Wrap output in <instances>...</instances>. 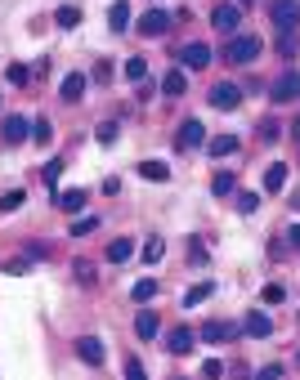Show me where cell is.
Masks as SVG:
<instances>
[{
	"label": "cell",
	"instance_id": "45",
	"mask_svg": "<svg viewBox=\"0 0 300 380\" xmlns=\"http://www.w3.org/2000/svg\"><path fill=\"white\" fill-rule=\"evenodd\" d=\"M27 255H32V260H45V255H50V246H41V242H32V246H27Z\"/></svg>",
	"mask_w": 300,
	"mask_h": 380
},
{
	"label": "cell",
	"instance_id": "7",
	"mask_svg": "<svg viewBox=\"0 0 300 380\" xmlns=\"http://www.w3.org/2000/svg\"><path fill=\"white\" fill-rule=\"evenodd\" d=\"M171 32V14H166V9H148L144 18H139V36H148V41H153V36H166Z\"/></svg>",
	"mask_w": 300,
	"mask_h": 380
},
{
	"label": "cell",
	"instance_id": "13",
	"mask_svg": "<svg viewBox=\"0 0 300 380\" xmlns=\"http://www.w3.org/2000/svg\"><path fill=\"white\" fill-rule=\"evenodd\" d=\"M157 331H162L157 313H153V309H139V313H135V336H139V340H157Z\"/></svg>",
	"mask_w": 300,
	"mask_h": 380
},
{
	"label": "cell",
	"instance_id": "29",
	"mask_svg": "<svg viewBox=\"0 0 300 380\" xmlns=\"http://www.w3.org/2000/svg\"><path fill=\"white\" fill-rule=\"evenodd\" d=\"M59 175H63V161H59V157H50V166H45V170H41V179H45V188H54V184H59Z\"/></svg>",
	"mask_w": 300,
	"mask_h": 380
},
{
	"label": "cell",
	"instance_id": "5",
	"mask_svg": "<svg viewBox=\"0 0 300 380\" xmlns=\"http://www.w3.org/2000/svg\"><path fill=\"white\" fill-rule=\"evenodd\" d=\"M233 336H238V322H224V318L202 322V331H198V340H206V345H224V340H233Z\"/></svg>",
	"mask_w": 300,
	"mask_h": 380
},
{
	"label": "cell",
	"instance_id": "33",
	"mask_svg": "<svg viewBox=\"0 0 300 380\" xmlns=\"http://www.w3.org/2000/svg\"><path fill=\"white\" fill-rule=\"evenodd\" d=\"M256 135L265 139V144H274V139L283 135V130H278V121H260V126H256Z\"/></svg>",
	"mask_w": 300,
	"mask_h": 380
},
{
	"label": "cell",
	"instance_id": "34",
	"mask_svg": "<svg viewBox=\"0 0 300 380\" xmlns=\"http://www.w3.org/2000/svg\"><path fill=\"white\" fill-rule=\"evenodd\" d=\"M95 228H99V220H95V215H86V220L72 224V237H86V233H95Z\"/></svg>",
	"mask_w": 300,
	"mask_h": 380
},
{
	"label": "cell",
	"instance_id": "11",
	"mask_svg": "<svg viewBox=\"0 0 300 380\" xmlns=\"http://www.w3.org/2000/svg\"><path fill=\"white\" fill-rule=\"evenodd\" d=\"M5 144H27V139H32V121L27 117H5Z\"/></svg>",
	"mask_w": 300,
	"mask_h": 380
},
{
	"label": "cell",
	"instance_id": "1",
	"mask_svg": "<svg viewBox=\"0 0 300 380\" xmlns=\"http://www.w3.org/2000/svg\"><path fill=\"white\" fill-rule=\"evenodd\" d=\"M269 23L278 36H300V0H269Z\"/></svg>",
	"mask_w": 300,
	"mask_h": 380
},
{
	"label": "cell",
	"instance_id": "44",
	"mask_svg": "<svg viewBox=\"0 0 300 380\" xmlns=\"http://www.w3.org/2000/svg\"><path fill=\"white\" fill-rule=\"evenodd\" d=\"M5 273H14V278H23V273H27V260H9V264H5Z\"/></svg>",
	"mask_w": 300,
	"mask_h": 380
},
{
	"label": "cell",
	"instance_id": "31",
	"mask_svg": "<svg viewBox=\"0 0 300 380\" xmlns=\"http://www.w3.org/2000/svg\"><path fill=\"white\" fill-rule=\"evenodd\" d=\"M144 76H148V63L144 59H130L126 63V81H144Z\"/></svg>",
	"mask_w": 300,
	"mask_h": 380
},
{
	"label": "cell",
	"instance_id": "47",
	"mask_svg": "<svg viewBox=\"0 0 300 380\" xmlns=\"http://www.w3.org/2000/svg\"><path fill=\"white\" fill-rule=\"evenodd\" d=\"M292 139H296V144H300V117H296V126H292Z\"/></svg>",
	"mask_w": 300,
	"mask_h": 380
},
{
	"label": "cell",
	"instance_id": "24",
	"mask_svg": "<svg viewBox=\"0 0 300 380\" xmlns=\"http://www.w3.org/2000/svg\"><path fill=\"white\" fill-rule=\"evenodd\" d=\"M153 296H157V282L153 278H139L135 287H130V300H135V304H148Z\"/></svg>",
	"mask_w": 300,
	"mask_h": 380
},
{
	"label": "cell",
	"instance_id": "50",
	"mask_svg": "<svg viewBox=\"0 0 300 380\" xmlns=\"http://www.w3.org/2000/svg\"><path fill=\"white\" fill-rule=\"evenodd\" d=\"M296 367H300V349H296Z\"/></svg>",
	"mask_w": 300,
	"mask_h": 380
},
{
	"label": "cell",
	"instance_id": "30",
	"mask_svg": "<svg viewBox=\"0 0 300 380\" xmlns=\"http://www.w3.org/2000/svg\"><path fill=\"white\" fill-rule=\"evenodd\" d=\"M162 255H166V242H162V237H153V242L144 246V260H148V264H157Z\"/></svg>",
	"mask_w": 300,
	"mask_h": 380
},
{
	"label": "cell",
	"instance_id": "25",
	"mask_svg": "<svg viewBox=\"0 0 300 380\" xmlns=\"http://www.w3.org/2000/svg\"><path fill=\"white\" fill-rule=\"evenodd\" d=\"M54 23H59V27H63V32H72V27H77V23H81V9H77V5H63V9H59V14H54Z\"/></svg>",
	"mask_w": 300,
	"mask_h": 380
},
{
	"label": "cell",
	"instance_id": "26",
	"mask_svg": "<svg viewBox=\"0 0 300 380\" xmlns=\"http://www.w3.org/2000/svg\"><path fill=\"white\" fill-rule=\"evenodd\" d=\"M211 291H215V287H211V282H198V287H193V291H189V296H184V309H193V304H202V300H211Z\"/></svg>",
	"mask_w": 300,
	"mask_h": 380
},
{
	"label": "cell",
	"instance_id": "9",
	"mask_svg": "<svg viewBox=\"0 0 300 380\" xmlns=\"http://www.w3.org/2000/svg\"><path fill=\"white\" fill-rule=\"evenodd\" d=\"M77 358L86 367H103V358H108V354H103V340L99 336H81L77 340Z\"/></svg>",
	"mask_w": 300,
	"mask_h": 380
},
{
	"label": "cell",
	"instance_id": "2",
	"mask_svg": "<svg viewBox=\"0 0 300 380\" xmlns=\"http://www.w3.org/2000/svg\"><path fill=\"white\" fill-rule=\"evenodd\" d=\"M260 59V36H233L224 45V63H256Z\"/></svg>",
	"mask_w": 300,
	"mask_h": 380
},
{
	"label": "cell",
	"instance_id": "15",
	"mask_svg": "<svg viewBox=\"0 0 300 380\" xmlns=\"http://www.w3.org/2000/svg\"><path fill=\"white\" fill-rule=\"evenodd\" d=\"M54 202H59V211L77 215V211H86V188H68V193H59Z\"/></svg>",
	"mask_w": 300,
	"mask_h": 380
},
{
	"label": "cell",
	"instance_id": "22",
	"mask_svg": "<svg viewBox=\"0 0 300 380\" xmlns=\"http://www.w3.org/2000/svg\"><path fill=\"white\" fill-rule=\"evenodd\" d=\"M130 255H135V242H130V237H117V242H108V260H112V264H126Z\"/></svg>",
	"mask_w": 300,
	"mask_h": 380
},
{
	"label": "cell",
	"instance_id": "35",
	"mask_svg": "<svg viewBox=\"0 0 300 380\" xmlns=\"http://www.w3.org/2000/svg\"><path fill=\"white\" fill-rule=\"evenodd\" d=\"M202 376H206V380H220V376H224V363H220V358H206V363H202Z\"/></svg>",
	"mask_w": 300,
	"mask_h": 380
},
{
	"label": "cell",
	"instance_id": "48",
	"mask_svg": "<svg viewBox=\"0 0 300 380\" xmlns=\"http://www.w3.org/2000/svg\"><path fill=\"white\" fill-rule=\"evenodd\" d=\"M292 206H296V211H300V193H296V197H292Z\"/></svg>",
	"mask_w": 300,
	"mask_h": 380
},
{
	"label": "cell",
	"instance_id": "38",
	"mask_svg": "<svg viewBox=\"0 0 300 380\" xmlns=\"http://www.w3.org/2000/svg\"><path fill=\"white\" fill-rule=\"evenodd\" d=\"M278 54H283V59H292V54H296V36H278Z\"/></svg>",
	"mask_w": 300,
	"mask_h": 380
},
{
	"label": "cell",
	"instance_id": "23",
	"mask_svg": "<svg viewBox=\"0 0 300 380\" xmlns=\"http://www.w3.org/2000/svg\"><path fill=\"white\" fill-rule=\"evenodd\" d=\"M139 175H144V179H157V184H166V179H171V166H166V161H139Z\"/></svg>",
	"mask_w": 300,
	"mask_h": 380
},
{
	"label": "cell",
	"instance_id": "28",
	"mask_svg": "<svg viewBox=\"0 0 300 380\" xmlns=\"http://www.w3.org/2000/svg\"><path fill=\"white\" fill-rule=\"evenodd\" d=\"M50 135H54V126H50V121H32V144H50Z\"/></svg>",
	"mask_w": 300,
	"mask_h": 380
},
{
	"label": "cell",
	"instance_id": "51",
	"mask_svg": "<svg viewBox=\"0 0 300 380\" xmlns=\"http://www.w3.org/2000/svg\"><path fill=\"white\" fill-rule=\"evenodd\" d=\"M175 380H189V376H175Z\"/></svg>",
	"mask_w": 300,
	"mask_h": 380
},
{
	"label": "cell",
	"instance_id": "4",
	"mask_svg": "<svg viewBox=\"0 0 300 380\" xmlns=\"http://www.w3.org/2000/svg\"><path fill=\"white\" fill-rule=\"evenodd\" d=\"M175 148L180 152H193V148H206V126L202 121H180V135H175Z\"/></svg>",
	"mask_w": 300,
	"mask_h": 380
},
{
	"label": "cell",
	"instance_id": "17",
	"mask_svg": "<svg viewBox=\"0 0 300 380\" xmlns=\"http://www.w3.org/2000/svg\"><path fill=\"white\" fill-rule=\"evenodd\" d=\"M206 152H211V157H233V152H238V139L233 135H211L206 139Z\"/></svg>",
	"mask_w": 300,
	"mask_h": 380
},
{
	"label": "cell",
	"instance_id": "3",
	"mask_svg": "<svg viewBox=\"0 0 300 380\" xmlns=\"http://www.w3.org/2000/svg\"><path fill=\"white\" fill-rule=\"evenodd\" d=\"M211 27L215 32H224V36H233L242 27V5H229V0H220V5L211 9Z\"/></svg>",
	"mask_w": 300,
	"mask_h": 380
},
{
	"label": "cell",
	"instance_id": "14",
	"mask_svg": "<svg viewBox=\"0 0 300 380\" xmlns=\"http://www.w3.org/2000/svg\"><path fill=\"white\" fill-rule=\"evenodd\" d=\"M242 331H247L251 340H265L269 331H274V322H269V313H260V309H256V313H247V322H242Z\"/></svg>",
	"mask_w": 300,
	"mask_h": 380
},
{
	"label": "cell",
	"instance_id": "39",
	"mask_svg": "<svg viewBox=\"0 0 300 380\" xmlns=\"http://www.w3.org/2000/svg\"><path fill=\"white\" fill-rule=\"evenodd\" d=\"M77 278H81V282H95V264H90V260H77Z\"/></svg>",
	"mask_w": 300,
	"mask_h": 380
},
{
	"label": "cell",
	"instance_id": "41",
	"mask_svg": "<svg viewBox=\"0 0 300 380\" xmlns=\"http://www.w3.org/2000/svg\"><path fill=\"white\" fill-rule=\"evenodd\" d=\"M283 296H287V291L278 287V282H274V287H265V304H283Z\"/></svg>",
	"mask_w": 300,
	"mask_h": 380
},
{
	"label": "cell",
	"instance_id": "21",
	"mask_svg": "<svg viewBox=\"0 0 300 380\" xmlns=\"http://www.w3.org/2000/svg\"><path fill=\"white\" fill-rule=\"evenodd\" d=\"M108 27H112V32H126V27H130V5H126V0H117V5L108 9Z\"/></svg>",
	"mask_w": 300,
	"mask_h": 380
},
{
	"label": "cell",
	"instance_id": "42",
	"mask_svg": "<svg viewBox=\"0 0 300 380\" xmlns=\"http://www.w3.org/2000/svg\"><path fill=\"white\" fill-rule=\"evenodd\" d=\"M189 260H198V264H206V246H202V242H193V237H189Z\"/></svg>",
	"mask_w": 300,
	"mask_h": 380
},
{
	"label": "cell",
	"instance_id": "8",
	"mask_svg": "<svg viewBox=\"0 0 300 380\" xmlns=\"http://www.w3.org/2000/svg\"><path fill=\"white\" fill-rule=\"evenodd\" d=\"M238 103H242V90H238L233 81H220V85L211 90V108H220V112H233Z\"/></svg>",
	"mask_w": 300,
	"mask_h": 380
},
{
	"label": "cell",
	"instance_id": "37",
	"mask_svg": "<svg viewBox=\"0 0 300 380\" xmlns=\"http://www.w3.org/2000/svg\"><path fill=\"white\" fill-rule=\"evenodd\" d=\"M256 380H283V363H269V367H260Z\"/></svg>",
	"mask_w": 300,
	"mask_h": 380
},
{
	"label": "cell",
	"instance_id": "49",
	"mask_svg": "<svg viewBox=\"0 0 300 380\" xmlns=\"http://www.w3.org/2000/svg\"><path fill=\"white\" fill-rule=\"evenodd\" d=\"M238 5H256V0H238Z\"/></svg>",
	"mask_w": 300,
	"mask_h": 380
},
{
	"label": "cell",
	"instance_id": "16",
	"mask_svg": "<svg viewBox=\"0 0 300 380\" xmlns=\"http://www.w3.org/2000/svg\"><path fill=\"white\" fill-rule=\"evenodd\" d=\"M59 94H63V99H68V103H77L81 94H86V72H72V76H63Z\"/></svg>",
	"mask_w": 300,
	"mask_h": 380
},
{
	"label": "cell",
	"instance_id": "12",
	"mask_svg": "<svg viewBox=\"0 0 300 380\" xmlns=\"http://www.w3.org/2000/svg\"><path fill=\"white\" fill-rule=\"evenodd\" d=\"M193 345H198V331L193 327H175L171 336H166V349H171V354H189Z\"/></svg>",
	"mask_w": 300,
	"mask_h": 380
},
{
	"label": "cell",
	"instance_id": "10",
	"mask_svg": "<svg viewBox=\"0 0 300 380\" xmlns=\"http://www.w3.org/2000/svg\"><path fill=\"white\" fill-rule=\"evenodd\" d=\"M180 63H184V68H193V72H202L206 63H211V45H206V41L184 45V50H180Z\"/></svg>",
	"mask_w": 300,
	"mask_h": 380
},
{
	"label": "cell",
	"instance_id": "6",
	"mask_svg": "<svg viewBox=\"0 0 300 380\" xmlns=\"http://www.w3.org/2000/svg\"><path fill=\"white\" fill-rule=\"evenodd\" d=\"M269 99L274 103H292V99H300V72H283L274 85H269Z\"/></svg>",
	"mask_w": 300,
	"mask_h": 380
},
{
	"label": "cell",
	"instance_id": "46",
	"mask_svg": "<svg viewBox=\"0 0 300 380\" xmlns=\"http://www.w3.org/2000/svg\"><path fill=\"white\" fill-rule=\"evenodd\" d=\"M287 242H292L296 251H300V224H296V228H287Z\"/></svg>",
	"mask_w": 300,
	"mask_h": 380
},
{
	"label": "cell",
	"instance_id": "36",
	"mask_svg": "<svg viewBox=\"0 0 300 380\" xmlns=\"http://www.w3.org/2000/svg\"><path fill=\"white\" fill-rule=\"evenodd\" d=\"M256 206H260V197H256V193H238V211H242V215H251Z\"/></svg>",
	"mask_w": 300,
	"mask_h": 380
},
{
	"label": "cell",
	"instance_id": "19",
	"mask_svg": "<svg viewBox=\"0 0 300 380\" xmlns=\"http://www.w3.org/2000/svg\"><path fill=\"white\" fill-rule=\"evenodd\" d=\"M211 193L215 197H233L238 193V175H233V170H220V175L211 179Z\"/></svg>",
	"mask_w": 300,
	"mask_h": 380
},
{
	"label": "cell",
	"instance_id": "40",
	"mask_svg": "<svg viewBox=\"0 0 300 380\" xmlns=\"http://www.w3.org/2000/svg\"><path fill=\"white\" fill-rule=\"evenodd\" d=\"M9 81H14V85H27V68H23V63H9Z\"/></svg>",
	"mask_w": 300,
	"mask_h": 380
},
{
	"label": "cell",
	"instance_id": "27",
	"mask_svg": "<svg viewBox=\"0 0 300 380\" xmlns=\"http://www.w3.org/2000/svg\"><path fill=\"white\" fill-rule=\"evenodd\" d=\"M23 202H27V193H23V188H14V193H5V197H0V215L18 211V206H23Z\"/></svg>",
	"mask_w": 300,
	"mask_h": 380
},
{
	"label": "cell",
	"instance_id": "43",
	"mask_svg": "<svg viewBox=\"0 0 300 380\" xmlns=\"http://www.w3.org/2000/svg\"><path fill=\"white\" fill-rule=\"evenodd\" d=\"M112 139H117V126H112V121H103V126H99V144H112Z\"/></svg>",
	"mask_w": 300,
	"mask_h": 380
},
{
	"label": "cell",
	"instance_id": "20",
	"mask_svg": "<svg viewBox=\"0 0 300 380\" xmlns=\"http://www.w3.org/2000/svg\"><path fill=\"white\" fill-rule=\"evenodd\" d=\"M283 184H287V166L274 161V166L265 170V193H283Z\"/></svg>",
	"mask_w": 300,
	"mask_h": 380
},
{
	"label": "cell",
	"instance_id": "18",
	"mask_svg": "<svg viewBox=\"0 0 300 380\" xmlns=\"http://www.w3.org/2000/svg\"><path fill=\"white\" fill-rule=\"evenodd\" d=\"M184 90H189V76H184V72H166L162 76V94H166V99H180Z\"/></svg>",
	"mask_w": 300,
	"mask_h": 380
},
{
	"label": "cell",
	"instance_id": "32",
	"mask_svg": "<svg viewBox=\"0 0 300 380\" xmlns=\"http://www.w3.org/2000/svg\"><path fill=\"white\" fill-rule=\"evenodd\" d=\"M126 380H148V372H144V363H139L135 354L126 358Z\"/></svg>",
	"mask_w": 300,
	"mask_h": 380
}]
</instances>
